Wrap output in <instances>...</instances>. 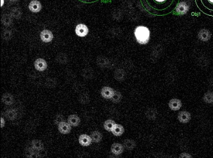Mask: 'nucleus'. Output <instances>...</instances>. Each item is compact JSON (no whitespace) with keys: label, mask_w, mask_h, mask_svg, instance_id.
Segmentation results:
<instances>
[{"label":"nucleus","mask_w":213,"mask_h":158,"mask_svg":"<svg viewBox=\"0 0 213 158\" xmlns=\"http://www.w3.org/2000/svg\"><path fill=\"white\" fill-rule=\"evenodd\" d=\"M142 7L149 13L157 16L167 15L172 13L180 0H140Z\"/></svg>","instance_id":"obj_1"},{"label":"nucleus","mask_w":213,"mask_h":158,"mask_svg":"<svg viewBox=\"0 0 213 158\" xmlns=\"http://www.w3.org/2000/svg\"><path fill=\"white\" fill-rule=\"evenodd\" d=\"M135 36L138 43L146 44L150 39V30L145 26H138L135 30Z\"/></svg>","instance_id":"obj_2"},{"label":"nucleus","mask_w":213,"mask_h":158,"mask_svg":"<svg viewBox=\"0 0 213 158\" xmlns=\"http://www.w3.org/2000/svg\"><path fill=\"white\" fill-rule=\"evenodd\" d=\"M198 9L204 14L213 17V0H195Z\"/></svg>","instance_id":"obj_3"},{"label":"nucleus","mask_w":213,"mask_h":158,"mask_svg":"<svg viewBox=\"0 0 213 158\" xmlns=\"http://www.w3.org/2000/svg\"><path fill=\"white\" fill-rule=\"evenodd\" d=\"M75 32L77 36L81 37H85L88 34V29L86 25L83 24H79L77 25L76 29H75Z\"/></svg>","instance_id":"obj_4"},{"label":"nucleus","mask_w":213,"mask_h":158,"mask_svg":"<svg viewBox=\"0 0 213 158\" xmlns=\"http://www.w3.org/2000/svg\"><path fill=\"white\" fill-rule=\"evenodd\" d=\"M58 130L61 134L67 135L70 133L71 126L68 122L63 121L58 125Z\"/></svg>","instance_id":"obj_5"},{"label":"nucleus","mask_w":213,"mask_h":158,"mask_svg":"<svg viewBox=\"0 0 213 158\" xmlns=\"http://www.w3.org/2000/svg\"><path fill=\"white\" fill-rule=\"evenodd\" d=\"M34 66L37 70L42 72L47 69L48 64L45 59L39 58V59H36V61H35Z\"/></svg>","instance_id":"obj_6"},{"label":"nucleus","mask_w":213,"mask_h":158,"mask_svg":"<svg viewBox=\"0 0 213 158\" xmlns=\"http://www.w3.org/2000/svg\"><path fill=\"white\" fill-rule=\"evenodd\" d=\"M41 40L45 42H50L53 39V34L48 30H44L40 33Z\"/></svg>","instance_id":"obj_7"},{"label":"nucleus","mask_w":213,"mask_h":158,"mask_svg":"<svg viewBox=\"0 0 213 158\" xmlns=\"http://www.w3.org/2000/svg\"><path fill=\"white\" fill-rule=\"evenodd\" d=\"M101 93L103 98L105 99H111L114 93V90L111 87H104L102 89Z\"/></svg>","instance_id":"obj_8"},{"label":"nucleus","mask_w":213,"mask_h":158,"mask_svg":"<svg viewBox=\"0 0 213 158\" xmlns=\"http://www.w3.org/2000/svg\"><path fill=\"white\" fill-rule=\"evenodd\" d=\"M92 141H92L91 136L87 135H85V134L79 136V144L81 145L82 146H83V147L89 146L91 144Z\"/></svg>","instance_id":"obj_9"},{"label":"nucleus","mask_w":213,"mask_h":158,"mask_svg":"<svg viewBox=\"0 0 213 158\" xmlns=\"http://www.w3.org/2000/svg\"><path fill=\"white\" fill-rule=\"evenodd\" d=\"M178 121L182 123H187L191 120V116L189 112L186 111H182L178 113Z\"/></svg>","instance_id":"obj_10"},{"label":"nucleus","mask_w":213,"mask_h":158,"mask_svg":"<svg viewBox=\"0 0 213 158\" xmlns=\"http://www.w3.org/2000/svg\"><path fill=\"white\" fill-rule=\"evenodd\" d=\"M198 37L199 40L202 41H207L210 40L211 37V34L208 30L202 29L199 32Z\"/></svg>","instance_id":"obj_11"},{"label":"nucleus","mask_w":213,"mask_h":158,"mask_svg":"<svg viewBox=\"0 0 213 158\" xmlns=\"http://www.w3.org/2000/svg\"><path fill=\"white\" fill-rule=\"evenodd\" d=\"M29 8L31 12L37 13L40 11L41 9V3L37 0H33L29 4Z\"/></svg>","instance_id":"obj_12"},{"label":"nucleus","mask_w":213,"mask_h":158,"mask_svg":"<svg viewBox=\"0 0 213 158\" xmlns=\"http://www.w3.org/2000/svg\"><path fill=\"white\" fill-rule=\"evenodd\" d=\"M1 101L4 104L7 106H10L14 102V98L9 93H6L3 95Z\"/></svg>","instance_id":"obj_13"},{"label":"nucleus","mask_w":213,"mask_h":158,"mask_svg":"<svg viewBox=\"0 0 213 158\" xmlns=\"http://www.w3.org/2000/svg\"><path fill=\"white\" fill-rule=\"evenodd\" d=\"M68 122L72 127H77L80 124L81 119L76 115H71L68 118Z\"/></svg>","instance_id":"obj_14"},{"label":"nucleus","mask_w":213,"mask_h":158,"mask_svg":"<svg viewBox=\"0 0 213 158\" xmlns=\"http://www.w3.org/2000/svg\"><path fill=\"white\" fill-rule=\"evenodd\" d=\"M111 151L115 155H120L124 151V146L118 143H114L112 144Z\"/></svg>","instance_id":"obj_15"},{"label":"nucleus","mask_w":213,"mask_h":158,"mask_svg":"<svg viewBox=\"0 0 213 158\" xmlns=\"http://www.w3.org/2000/svg\"><path fill=\"white\" fill-rule=\"evenodd\" d=\"M169 106L170 109L173 110H178L182 107V102L180 101V100L178 99H171L169 101Z\"/></svg>","instance_id":"obj_16"},{"label":"nucleus","mask_w":213,"mask_h":158,"mask_svg":"<svg viewBox=\"0 0 213 158\" xmlns=\"http://www.w3.org/2000/svg\"><path fill=\"white\" fill-rule=\"evenodd\" d=\"M5 117L10 121H13L17 117V112L13 109H9L5 111Z\"/></svg>","instance_id":"obj_17"},{"label":"nucleus","mask_w":213,"mask_h":158,"mask_svg":"<svg viewBox=\"0 0 213 158\" xmlns=\"http://www.w3.org/2000/svg\"><path fill=\"white\" fill-rule=\"evenodd\" d=\"M32 147L36 151H40L44 149V145L40 140L35 139L32 141Z\"/></svg>","instance_id":"obj_18"},{"label":"nucleus","mask_w":213,"mask_h":158,"mask_svg":"<svg viewBox=\"0 0 213 158\" xmlns=\"http://www.w3.org/2000/svg\"><path fill=\"white\" fill-rule=\"evenodd\" d=\"M112 132L114 135H115L116 136H120L124 133V129L121 125L116 124L115 126H114L113 129H112Z\"/></svg>","instance_id":"obj_19"},{"label":"nucleus","mask_w":213,"mask_h":158,"mask_svg":"<svg viewBox=\"0 0 213 158\" xmlns=\"http://www.w3.org/2000/svg\"><path fill=\"white\" fill-rule=\"evenodd\" d=\"M12 17L9 15L5 14L3 15L1 17V22L5 26H9L13 22Z\"/></svg>","instance_id":"obj_20"},{"label":"nucleus","mask_w":213,"mask_h":158,"mask_svg":"<svg viewBox=\"0 0 213 158\" xmlns=\"http://www.w3.org/2000/svg\"><path fill=\"white\" fill-rule=\"evenodd\" d=\"M123 146L128 150H132L136 147V142L132 139H126L124 141Z\"/></svg>","instance_id":"obj_21"},{"label":"nucleus","mask_w":213,"mask_h":158,"mask_svg":"<svg viewBox=\"0 0 213 158\" xmlns=\"http://www.w3.org/2000/svg\"><path fill=\"white\" fill-rule=\"evenodd\" d=\"M203 101L207 104H213V92L208 91L205 93L203 97Z\"/></svg>","instance_id":"obj_22"},{"label":"nucleus","mask_w":213,"mask_h":158,"mask_svg":"<svg viewBox=\"0 0 213 158\" xmlns=\"http://www.w3.org/2000/svg\"><path fill=\"white\" fill-rule=\"evenodd\" d=\"M91 138L93 142L98 143V142H99L100 141H101L102 139V135L99 131H94L91 133Z\"/></svg>","instance_id":"obj_23"},{"label":"nucleus","mask_w":213,"mask_h":158,"mask_svg":"<svg viewBox=\"0 0 213 158\" xmlns=\"http://www.w3.org/2000/svg\"><path fill=\"white\" fill-rule=\"evenodd\" d=\"M56 61L60 63L61 64H65L68 62V57L66 54L65 53H59L57 57H56Z\"/></svg>","instance_id":"obj_24"},{"label":"nucleus","mask_w":213,"mask_h":158,"mask_svg":"<svg viewBox=\"0 0 213 158\" xmlns=\"http://www.w3.org/2000/svg\"><path fill=\"white\" fill-rule=\"evenodd\" d=\"M115 124L116 123L114 121L111 120V119H109L104 122V129H105L107 131H112V129H113Z\"/></svg>","instance_id":"obj_25"},{"label":"nucleus","mask_w":213,"mask_h":158,"mask_svg":"<svg viewBox=\"0 0 213 158\" xmlns=\"http://www.w3.org/2000/svg\"><path fill=\"white\" fill-rule=\"evenodd\" d=\"M21 10L20 8L18 7L13 8L10 12V15L16 19H20L21 17Z\"/></svg>","instance_id":"obj_26"},{"label":"nucleus","mask_w":213,"mask_h":158,"mask_svg":"<svg viewBox=\"0 0 213 158\" xmlns=\"http://www.w3.org/2000/svg\"><path fill=\"white\" fill-rule=\"evenodd\" d=\"M34 148H28L24 150V155L26 158H36L35 156H38L37 153H36L34 151Z\"/></svg>","instance_id":"obj_27"},{"label":"nucleus","mask_w":213,"mask_h":158,"mask_svg":"<svg viewBox=\"0 0 213 158\" xmlns=\"http://www.w3.org/2000/svg\"><path fill=\"white\" fill-rule=\"evenodd\" d=\"M79 101L81 104H88L89 102L90 97H89L88 94L82 93L79 96Z\"/></svg>","instance_id":"obj_28"},{"label":"nucleus","mask_w":213,"mask_h":158,"mask_svg":"<svg viewBox=\"0 0 213 158\" xmlns=\"http://www.w3.org/2000/svg\"><path fill=\"white\" fill-rule=\"evenodd\" d=\"M122 99V95L121 93L119 91H114V93L113 96L111 100L112 102H113L114 103H118L120 102Z\"/></svg>","instance_id":"obj_29"},{"label":"nucleus","mask_w":213,"mask_h":158,"mask_svg":"<svg viewBox=\"0 0 213 158\" xmlns=\"http://www.w3.org/2000/svg\"><path fill=\"white\" fill-rule=\"evenodd\" d=\"M12 37V33L9 30L5 29L2 33V38L3 39L6 41L10 40Z\"/></svg>","instance_id":"obj_30"},{"label":"nucleus","mask_w":213,"mask_h":158,"mask_svg":"<svg viewBox=\"0 0 213 158\" xmlns=\"http://www.w3.org/2000/svg\"><path fill=\"white\" fill-rule=\"evenodd\" d=\"M82 75L83 76V78L86 79H91L93 73H91L90 70H89L88 69H85L83 70V71L82 72Z\"/></svg>","instance_id":"obj_31"},{"label":"nucleus","mask_w":213,"mask_h":158,"mask_svg":"<svg viewBox=\"0 0 213 158\" xmlns=\"http://www.w3.org/2000/svg\"><path fill=\"white\" fill-rule=\"evenodd\" d=\"M56 84H57V82L56 81V80L54 79H52V78L47 79L46 82V86L50 87V88L54 87L56 86Z\"/></svg>","instance_id":"obj_32"},{"label":"nucleus","mask_w":213,"mask_h":158,"mask_svg":"<svg viewBox=\"0 0 213 158\" xmlns=\"http://www.w3.org/2000/svg\"><path fill=\"white\" fill-rule=\"evenodd\" d=\"M124 72L122 70H119L115 72V79L118 80V81H122L124 79Z\"/></svg>","instance_id":"obj_33"},{"label":"nucleus","mask_w":213,"mask_h":158,"mask_svg":"<svg viewBox=\"0 0 213 158\" xmlns=\"http://www.w3.org/2000/svg\"><path fill=\"white\" fill-rule=\"evenodd\" d=\"M63 121H64V117H63V115H61V114L57 115L56 116L55 119H54V123L56 125H59V124H61V122H62Z\"/></svg>","instance_id":"obj_34"},{"label":"nucleus","mask_w":213,"mask_h":158,"mask_svg":"<svg viewBox=\"0 0 213 158\" xmlns=\"http://www.w3.org/2000/svg\"><path fill=\"white\" fill-rule=\"evenodd\" d=\"M153 109H151L152 113H151L150 110H149L148 111H147V112H146V115H147V116L148 118L151 119L155 118L157 112H156L155 111H153Z\"/></svg>","instance_id":"obj_35"},{"label":"nucleus","mask_w":213,"mask_h":158,"mask_svg":"<svg viewBox=\"0 0 213 158\" xmlns=\"http://www.w3.org/2000/svg\"><path fill=\"white\" fill-rule=\"evenodd\" d=\"M79 1L83 2H85V3H93V2L99 1L100 0H79Z\"/></svg>","instance_id":"obj_36"},{"label":"nucleus","mask_w":213,"mask_h":158,"mask_svg":"<svg viewBox=\"0 0 213 158\" xmlns=\"http://www.w3.org/2000/svg\"><path fill=\"white\" fill-rule=\"evenodd\" d=\"M1 127L3 128V127H4V126H5V121H4V119H3V118H1Z\"/></svg>","instance_id":"obj_37"},{"label":"nucleus","mask_w":213,"mask_h":158,"mask_svg":"<svg viewBox=\"0 0 213 158\" xmlns=\"http://www.w3.org/2000/svg\"><path fill=\"white\" fill-rule=\"evenodd\" d=\"M9 1H10V2H14L18 1L19 0H9Z\"/></svg>","instance_id":"obj_38"}]
</instances>
